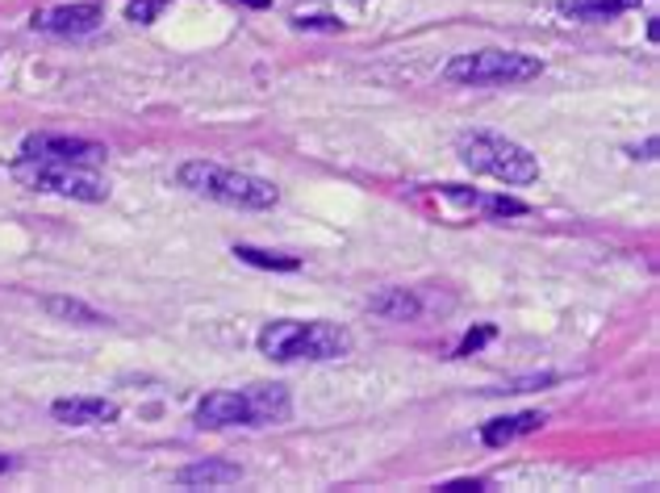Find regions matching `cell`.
I'll use <instances>...</instances> for the list:
<instances>
[{"label":"cell","instance_id":"cell-1","mask_svg":"<svg viewBox=\"0 0 660 493\" xmlns=\"http://www.w3.org/2000/svg\"><path fill=\"white\" fill-rule=\"evenodd\" d=\"M293 397L285 385H248V390H218L197 402V427L222 431V427H276L289 423Z\"/></svg>","mask_w":660,"mask_h":493},{"label":"cell","instance_id":"cell-2","mask_svg":"<svg viewBox=\"0 0 660 493\" xmlns=\"http://www.w3.org/2000/svg\"><path fill=\"white\" fill-rule=\"evenodd\" d=\"M255 348L268 360H339L351 351V330L334 322H301V318H276L255 335Z\"/></svg>","mask_w":660,"mask_h":493},{"label":"cell","instance_id":"cell-3","mask_svg":"<svg viewBox=\"0 0 660 493\" xmlns=\"http://www.w3.org/2000/svg\"><path fill=\"white\" fill-rule=\"evenodd\" d=\"M180 185L197 197H209L218 206L230 209H272L280 201V188L264 180V176H251V172H239V167H222L209 164V160H188L180 172Z\"/></svg>","mask_w":660,"mask_h":493},{"label":"cell","instance_id":"cell-4","mask_svg":"<svg viewBox=\"0 0 660 493\" xmlns=\"http://www.w3.org/2000/svg\"><path fill=\"white\" fill-rule=\"evenodd\" d=\"M455 151H460L464 167H473L481 176H494L502 185H536L539 180V160L515 139L476 130V134H464Z\"/></svg>","mask_w":660,"mask_h":493},{"label":"cell","instance_id":"cell-5","mask_svg":"<svg viewBox=\"0 0 660 493\" xmlns=\"http://www.w3.org/2000/svg\"><path fill=\"white\" fill-rule=\"evenodd\" d=\"M543 76V59L536 55H522V51H469V55H455L443 67V80L464 84V88H490V84H527Z\"/></svg>","mask_w":660,"mask_h":493},{"label":"cell","instance_id":"cell-6","mask_svg":"<svg viewBox=\"0 0 660 493\" xmlns=\"http://www.w3.org/2000/svg\"><path fill=\"white\" fill-rule=\"evenodd\" d=\"M9 176L18 185L34 188V193H55V197H72V201H88L97 206L109 197V185L92 167H72V164H46V160H21L9 167Z\"/></svg>","mask_w":660,"mask_h":493},{"label":"cell","instance_id":"cell-7","mask_svg":"<svg viewBox=\"0 0 660 493\" xmlns=\"http://www.w3.org/2000/svg\"><path fill=\"white\" fill-rule=\"evenodd\" d=\"M105 143L76 139V134H25L21 139V160H46V164H72V167H101Z\"/></svg>","mask_w":660,"mask_h":493},{"label":"cell","instance_id":"cell-8","mask_svg":"<svg viewBox=\"0 0 660 493\" xmlns=\"http://www.w3.org/2000/svg\"><path fill=\"white\" fill-rule=\"evenodd\" d=\"M105 21V4L101 0H76V4H51V9H38L30 25L42 30V34H55V39H84L92 30H101Z\"/></svg>","mask_w":660,"mask_h":493},{"label":"cell","instance_id":"cell-9","mask_svg":"<svg viewBox=\"0 0 660 493\" xmlns=\"http://www.w3.org/2000/svg\"><path fill=\"white\" fill-rule=\"evenodd\" d=\"M118 414L122 406L109 397H59L51 406V418L63 427H109V423H118Z\"/></svg>","mask_w":660,"mask_h":493},{"label":"cell","instance_id":"cell-10","mask_svg":"<svg viewBox=\"0 0 660 493\" xmlns=\"http://www.w3.org/2000/svg\"><path fill=\"white\" fill-rule=\"evenodd\" d=\"M543 423H548V414L543 410H522V414H506V418H490V423L481 427V443H485V448H506V443H515L522 435H536Z\"/></svg>","mask_w":660,"mask_h":493},{"label":"cell","instance_id":"cell-11","mask_svg":"<svg viewBox=\"0 0 660 493\" xmlns=\"http://www.w3.org/2000/svg\"><path fill=\"white\" fill-rule=\"evenodd\" d=\"M234 481H243V464L234 460H197L176 473V485H193V490H222Z\"/></svg>","mask_w":660,"mask_h":493},{"label":"cell","instance_id":"cell-12","mask_svg":"<svg viewBox=\"0 0 660 493\" xmlns=\"http://www.w3.org/2000/svg\"><path fill=\"white\" fill-rule=\"evenodd\" d=\"M369 309L376 318H385V322H410V318L422 314V302L414 297L410 288H385V293L369 297Z\"/></svg>","mask_w":660,"mask_h":493},{"label":"cell","instance_id":"cell-13","mask_svg":"<svg viewBox=\"0 0 660 493\" xmlns=\"http://www.w3.org/2000/svg\"><path fill=\"white\" fill-rule=\"evenodd\" d=\"M631 9H640V0H560V13L573 21H615Z\"/></svg>","mask_w":660,"mask_h":493},{"label":"cell","instance_id":"cell-14","mask_svg":"<svg viewBox=\"0 0 660 493\" xmlns=\"http://www.w3.org/2000/svg\"><path fill=\"white\" fill-rule=\"evenodd\" d=\"M234 260H243L251 267H264V272H297L301 260L297 255H280V251H264V246L234 243Z\"/></svg>","mask_w":660,"mask_h":493},{"label":"cell","instance_id":"cell-15","mask_svg":"<svg viewBox=\"0 0 660 493\" xmlns=\"http://www.w3.org/2000/svg\"><path fill=\"white\" fill-rule=\"evenodd\" d=\"M42 306H46V314H55L63 322H76V327H101L105 322V314H97V309L76 302V297H46Z\"/></svg>","mask_w":660,"mask_h":493},{"label":"cell","instance_id":"cell-16","mask_svg":"<svg viewBox=\"0 0 660 493\" xmlns=\"http://www.w3.org/2000/svg\"><path fill=\"white\" fill-rule=\"evenodd\" d=\"M476 209H485L490 218H522L531 206L518 201V197H485V193H481V197H476Z\"/></svg>","mask_w":660,"mask_h":493},{"label":"cell","instance_id":"cell-17","mask_svg":"<svg viewBox=\"0 0 660 493\" xmlns=\"http://www.w3.org/2000/svg\"><path fill=\"white\" fill-rule=\"evenodd\" d=\"M172 0H130L125 4V21H134V25H151V21L164 13Z\"/></svg>","mask_w":660,"mask_h":493},{"label":"cell","instance_id":"cell-18","mask_svg":"<svg viewBox=\"0 0 660 493\" xmlns=\"http://www.w3.org/2000/svg\"><path fill=\"white\" fill-rule=\"evenodd\" d=\"M560 376L557 372H539V376H518V381H502V385H494V390H485V393H527V390H536V385H557Z\"/></svg>","mask_w":660,"mask_h":493},{"label":"cell","instance_id":"cell-19","mask_svg":"<svg viewBox=\"0 0 660 493\" xmlns=\"http://www.w3.org/2000/svg\"><path fill=\"white\" fill-rule=\"evenodd\" d=\"M497 335V327H490V322H481V327H473L464 339H460V348H455V360H464V355H473V351H481L490 339Z\"/></svg>","mask_w":660,"mask_h":493},{"label":"cell","instance_id":"cell-20","mask_svg":"<svg viewBox=\"0 0 660 493\" xmlns=\"http://www.w3.org/2000/svg\"><path fill=\"white\" fill-rule=\"evenodd\" d=\"M293 25L297 30H322V34H339L343 30V21L334 18V13H297Z\"/></svg>","mask_w":660,"mask_h":493},{"label":"cell","instance_id":"cell-21","mask_svg":"<svg viewBox=\"0 0 660 493\" xmlns=\"http://www.w3.org/2000/svg\"><path fill=\"white\" fill-rule=\"evenodd\" d=\"M439 490L443 493H481V490H490V485H485V481H448V485H439Z\"/></svg>","mask_w":660,"mask_h":493},{"label":"cell","instance_id":"cell-22","mask_svg":"<svg viewBox=\"0 0 660 493\" xmlns=\"http://www.w3.org/2000/svg\"><path fill=\"white\" fill-rule=\"evenodd\" d=\"M243 4H251V9H268L272 0H243Z\"/></svg>","mask_w":660,"mask_h":493},{"label":"cell","instance_id":"cell-23","mask_svg":"<svg viewBox=\"0 0 660 493\" xmlns=\"http://www.w3.org/2000/svg\"><path fill=\"white\" fill-rule=\"evenodd\" d=\"M9 469H13V460H9V456H0V473H9Z\"/></svg>","mask_w":660,"mask_h":493},{"label":"cell","instance_id":"cell-24","mask_svg":"<svg viewBox=\"0 0 660 493\" xmlns=\"http://www.w3.org/2000/svg\"><path fill=\"white\" fill-rule=\"evenodd\" d=\"M355 4H364V0H355Z\"/></svg>","mask_w":660,"mask_h":493}]
</instances>
